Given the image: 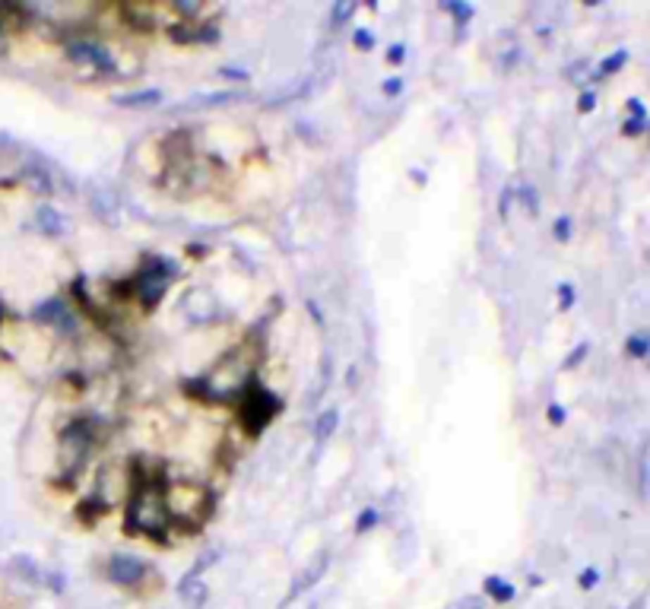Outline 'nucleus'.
<instances>
[{
	"label": "nucleus",
	"mask_w": 650,
	"mask_h": 609,
	"mask_svg": "<svg viewBox=\"0 0 650 609\" xmlns=\"http://www.w3.org/2000/svg\"><path fill=\"white\" fill-rule=\"evenodd\" d=\"M165 467L156 460H137L130 467V488L124 498L121 530L137 539L172 543V514L165 505Z\"/></svg>",
	"instance_id": "nucleus-1"
},
{
	"label": "nucleus",
	"mask_w": 650,
	"mask_h": 609,
	"mask_svg": "<svg viewBox=\"0 0 650 609\" xmlns=\"http://www.w3.org/2000/svg\"><path fill=\"white\" fill-rule=\"evenodd\" d=\"M257 362H261V349L244 340L242 346L229 349L219 362H213L210 371L187 378L181 384V393L204 406H238V400L257 384Z\"/></svg>",
	"instance_id": "nucleus-2"
},
{
	"label": "nucleus",
	"mask_w": 650,
	"mask_h": 609,
	"mask_svg": "<svg viewBox=\"0 0 650 609\" xmlns=\"http://www.w3.org/2000/svg\"><path fill=\"white\" fill-rule=\"evenodd\" d=\"M178 276V264L165 254H143L137 270L124 279V285H118L121 292V304L134 302L143 314H153L162 304V298L168 295V289L175 285Z\"/></svg>",
	"instance_id": "nucleus-3"
},
{
	"label": "nucleus",
	"mask_w": 650,
	"mask_h": 609,
	"mask_svg": "<svg viewBox=\"0 0 650 609\" xmlns=\"http://www.w3.org/2000/svg\"><path fill=\"white\" fill-rule=\"evenodd\" d=\"M105 422L92 412H80L73 416L70 422L61 429V438H58V467H61V479L64 482H73L86 467L89 460L96 457V450L102 448L105 441Z\"/></svg>",
	"instance_id": "nucleus-4"
},
{
	"label": "nucleus",
	"mask_w": 650,
	"mask_h": 609,
	"mask_svg": "<svg viewBox=\"0 0 650 609\" xmlns=\"http://www.w3.org/2000/svg\"><path fill=\"white\" fill-rule=\"evenodd\" d=\"M165 505L172 514V533L194 536L216 511V492L200 479H165Z\"/></svg>",
	"instance_id": "nucleus-5"
},
{
	"label": "nucleus",
	"mask_w": 650,
	"mask_h": 609,
	"mask_svg": "<svg viewBox=\"0 0 650 609\" xmlns=\"http://www.w3.org/2000/svg\"><path fill=\"white\" fill-rule=\"evenodd\" d=\"M67 63L86 80H121L118 76V48L92 35H64L61 42Z\"/></svg>",
	"instance_id": "nucleus-6"
},
{
	"label": "nucleus",
	"mask_w": 650,
	"mask_h": 609,
	"mask_svg": "<svg viewBox=\"0 0 650 609\" xmlns=\"http://www.w3.org/2000/svg\"><path fill=\"white\" fill-rule=\"evenodd\" d=\"M235 410H238V422H242V431L254 438V435H261V431L267 429V425L282 412V397H280V393H273L270 387H263L261 381H257V384L251 387V390L244 393L242 400H238Z\"/></svg>",
	"instance_id": "nucleus-7"
},
{
	"label": "nucleus",
	"mask_w": 650,
	"mask_h": 609,
	"mask_svg": "<svg viewBox=\"0 0 650 609\" xmlns=\"http://www.w3.org/2000/svg\"><path fill=\"white\" fill-rule=\"evenodd\" d=\"M32 321L48 330H58L61 336H77L83 330V317L73 308L70 298H64V295L42 298L39 304H32Z\"/></svg>",
	"instance_id": "nucleus-8"
},
{
	"label": "nucleus",
	"mask_w": 650,
	"mask_h": 609,
	"mask_svg": "<svg viewBox=\"0 0 650 609\" xmlns=\"http://www.w3.org/2000/svg\"><path fill=\"white\" fill-rule=\"evenodd\" d=\"M105 577H108V584H115V587L143 590V584L153 577V568H149V562H143V558H137V555H111L108 562H105Z\"/></svg>",
	"instance_id": "nucleus-9"
},
{
	"label": "nucleus",
	"mask_w": 650,
	"mask_h": 609,
	"mask_svg": "<svg viewBox=\"0 0 650 609\" xmlns=\"http://www.w3.org/2000/svg\"><path fill=\"white\" fill-rule=\"evenodd\" d=\"M165 35L175 44H216L223 32L216 23H175L165 29Z\"/></svg>",
	"instance_id": "nucleus-10"
},
{
	"label": "nucleus",
	"mask_w": 650,
	"mask_h": 609,
	"mask_svg": "<svg viewBox=\"0 0 650 609\" xmlns=\"http://www.w3.org/2000/svg\"><path fill=\"white\" fill-rule=\"evenodd\" d=\"M35 226H39V232L48 235V238H61V235H67L70 222H67V216L61 213L54 203H39V207H35Z\"/></svg>",
	"instance_id": "nucleus-11"
},
{
	"label": "nucleus",
	"mask_w": 650,
	"mask_h": 609,
	"mask_svg": "<svg viewBox=\"0 0 650 609\" xmlns=\"http://www.w3.org/2000/svg\"><path fill=\"white\" fill-rule=\"evenodd\" d=\"M165 102V92L162 89H140V92H124L115 95V105L121 108H156Z\"/></svg>",
	"instance_id": "nucleus-12"
},
{
	"label": "nucleus",
	"mask_w": 650,
	"mask_h": 609,
	"mask_svg": "<svg viewBox=\"0 0 650 609\" xmlns=\"http://www.w3.org/2000/svg\"><path fill=\"white\" fill-rule=\"evenodd\" d=\"M327 565H330V558H327V555H320L314 565H308V568L301 571V577H295L292 593H305L308 587H314V581H320V577L327 574Z\"/></svg>",
	"instance_id": "nucleus-13"
},
{
	"label": "nucleus",
	"mask_w": 650,
	"mask_h": 609,
	"mask_svg": "<svg viewBox=\"0 0 650 609\" xmlns=\"http://www.w3.org/2000/svg\"><path fill=\"white\" fill-rule=\"evenodd\" d=\"M337 429H339V410L337 406H327V410L318 416V422H314V438H318V441H327V438H333Z\"/></svg>",
	"instance_id": "nucleus-14"
},
{
	"label": "nucleus",
	"mask_w": 650,
	"mask_h": 609,
	"mask_svg": "<svg viewBox=\"0 0 650 609\" xmlns=\"http://www.w3.org/2000/svg\"><path fill=\"white\" fill-rule=\"evenodd\" d=\"M485 593H489L495 603H511V600H514L517 590H514V584H508L504 577L489 574V577H485Z\"/></svg>",
	"instance_id": "nucleus-15"
},
{
	"label": "nucleus",
	"mask_w": 650,
	"mask_h": 609,
	"mask_svg": "<svg viewBox=\"0 0 650 609\" xmlns=\"http://www.w3.org/2000/svg\"><path fill=\"white\" fill-rule=\"evenodd\" d=\"M514 197H517V203H520V207L527 209L530 216L539 213V190H536L533 181H520V184H517V187H514Z\"/></svg>",
	"instance_id": "nucleus-16"
},
{
	"label": "nucleus",
	"mask_w": 650,
	"mask_h": 609,
	"mask_svg": "<svg viewBox=\"0 0 650 609\" xmlns=\"http://www.w3.org/2000/svg\"><path fill=\"white\" fill-rule=\"evenodd\" d=\"M625 63H628V51H615V54L603 57V61H599V67H596V73H593V80H606V76L618 73Z\"/></svg>",
	"instance_id": "nucleus-17"
},
{
	"label": "nucleus",
	"mask_w": 650,
	"mask_h": 609,
	"mask_svg": "<svg viewBox=\"0 0 650 609\" xmlns=\"http://www.w3.org/2000/svg\"><path fill=\"white\" fill-rule=\"evenodd\" d=\"M13 571H16V574H23L26 581H32V584L45 581V571H42L29 555H16V558H13Z\"/></svg>",
	"instance_id": "nucleus-18"
},
{
	"label": "nucleus",
	"mask_w": 650,
	"mask_h": 609,
	"mask_svg": "<svg viewBox=\"0 0 650 609\" xmlns=\"http://www.w3.org/2000/svg\"><path fill=\"white\" fill-rule=\"evenodd\" d=\"M625 355H631V359H647L650 355V336L647 333H631L628 340H625Z\"/></svg>",
	"instance_id": "nucleus-19"
},
{
	"label": "nucleus",
	"mask_w": 650,
	"mask_h": 609,
	"mask_svg": "<svg viewBox=\"0 0 650 609\" xmlns=\"http://www.w3.org/2000/svg\"><path fill=\"white\" fill-rule=\"evenodd\" d=\"M377 520H381V511H377L375 505L362 508V511H358V517H356V536H365L368 530H375Z\"/></svg>",
	"instance_id": "nucleus-20"
},
{
	"label": "nucleus",
	"mask_w": 650,
	"mask_h": 609,
	"mask_svg": "<svg viewBox=\"0 0 650 609\" xmlns=\"http://www.w3.org/2000/svg\"><path fill=\"white\" fill-rule=\"evenodd\" d=\"M349 42H352V48H356V51H375L377 35L368 29V25H358V29H352Z\"/></svg>",
	"instance_id": "nucleus-21"
},
{
	"label": "nucleus",
	"mask_w": 650,
	"mask_h": 609,
	"mask_svg": "<svg viewBox=\"0 0 650 609\" xmlns=\"http://www.w3.org/2000/svg\"><path fill=\"white\" fill-rule=\"evenodd\" d=\"M441 10H444V13H451V16L457 19V25H460V29H463V25L470 23L473 16H476V10H473L470 4H457V0H451V4H441Z\"/></svg>",
	"instance_id": "nucleus-22"
},
{
	"label": "nucleus",
	"mask_w": 650,
	"mask_h": 609,
	"mask_svg": "<svg viewBox=\"0 0 650 609\" xmlns=\"http://www.w3.org/2000/svg\"><path fill=\"white\" fill-rule=\"evenodd\" d=\"M352 13H356V4H349V0H339V4H333V10H330V29L346 25L352 19Z\"/></svg>",
	"instance_id": "nucleus-23"
},
{
	"label": "nucleus",
	"mask_w": 650,
	"mask_h": 609,
	"mask_svg": "<svg viewBox=\"0 0 650 609\" xmlns=\"http://www.w3.org/2000/svg\"><path fill=\"white\" fill-rule=\"evenodd\" d=\"M571 232H574L571 216H558V219L552 222V238L555 241H571Z\"/></svg>",
	"instance_id": "nucleus-24"
},
{
	"label": "nucleus",
	"mask_w": 650,
	"mask_h": 609,
	"mask_svg": "<svg viewBox=\"0 0 650 609\" xmlns=\"http://www.w3.org/2000/svg\"><path fill=\"white\" fill-rule=\"evenodd\" d=\"M403 89H406V80H403V76H387V80L381 82V95H387V99H396Z\"/></svg>",
	"instance_id": "nucleus-25"
},
{
	"label": "nucleus",
	"mask_w": 650,
	"mask_h": 609,
	"mask_svg": "<svg viewBox=\"0 0 650 609\" xmlns=\"http://www.w3.org/2000/svg\"><path fill=\"white\" fill-rule=\"evenodd\" d=\"M546 419H549V425H555V429H561V425L568 422V412H565V406H561V403H549V406H546Z\"/></svg>",
	"instance_id": "nucleus-26"
},
{
	"label": "nucleus",
	"mask_w": 650,
	"mask_h": 609,
	"mask_svg": "<svg viewBox=\"0 0 650 609\" xmlns=\"http://www.w3.org/2000/svg\"><path fill=\"white\" fill-rule=\"evenodd\" d=\"M587 352H590V343H580L577 349H571V352H568V359L561 362V368H565V371H571L574 365H580V362H584Z\"/></svg>",
	"instance_id": "nucleus-27"
},
{
	"label": "nucleus",
	"mask_w": 650,
	"mask_h": 609,
	"mask_svg": "<svg viewBox=\"0 0 650 609\" xmlns=\"http://www.w3.org/2000/svg\"><path fill=\"white\" fill-rule=\"evenodd\" d=\"M647 130V118H628L622 124V133L625 137H641V133Z\"/></svg>",
	"instance_id": "nucleus-28"
},
{
	"label": "nucleus",
	"mask_w": 650,
	"mask_h": 609,
	"mask_svg": "<svg viewBox=\"0 0 650 609\" xmlns=\"http://www.w3.org/2000/svg\"><path fill=\"white\" fill-rule=\"evenodd\" d=\"M555 292H558V308L561 311L571 308V304H574V285L571 283H558V289H555Z\"/></svg>",
	"instance_id": "nucleus-29"
},
{
	"label": "nucleus",
	"mask_w": 650,
	"mask_h": 609,
	"mask_svg": "<svg viewBox=\"0 0 650 609\" xmlns=\"http://www.w3.org/2000/svg\"><path fill=\"white\" fill-rule=\"evenodd\" d=\"M403 61H406V44H403V42L390 44V48H387V63H390V67H400Z\"/></svg>",
	"instance_id": "nucleus-30"
},
{
	"label": "nucleus",
	"mask_w": 650,
	"mask_h": 609,
	"mask_svg": "<svg viewBox=\"0 0 650 609\" xmlns=\"http://www.w3.org/2000/svg\"><path fill=\"white\" fill-rule=\"evenodd\" d=\"M593 108H596V92L587 89V92H580V99H577V111L587 114V111H593Z\"/></svg>",
	"instance_id": "nucleus-31"
},
{
	"label": "nucleus",
	"mask_w": 650,
	"mask_h": 609,
	"mask_svg": "<svg viewBox=\"0 0 650 609\" xmlns=\"http://www.w3.org/2000/svg\"><path fill=\"white\" fill-rule=\"evenodd\" d=\"M596 581H599V571H596V568H584V571H580V577H577V584H580L584 590L596 587Z\"/></svg>",
	"instance_id": "nucleus-32"
},
{
	"label": "nucleus",
	"mask_w": 650,
	"mask_h": 609,
	"mask_svg": "<svg viewBox=\"0 0 650 609\" xmlns=\"http://www.w3.org/2000/svg\"><path fill=\"white\" fill-rule=\"evenodd\" d=\"M625 108H628L631 118H647V108H644L641 99H628V105H625Z\"/></svg>",
	"instance_id": "nucleus-33"
},
{
	"label": "nucleus",
	"mask_w": 650,
	"mask_h": 609,
	"mask_svg": "<svg viewBox=\"0 0 650 609\" xmlns=\"http://www.w3.org/2000/svg\"><path fill=\"white\" fill-rule=\"evenodd\" d=\"M511 197H514V187H508L501 197H498V213H501V216H508V209H511Z\"/></svg>",
	"instance_id": "nucleus-34"
},
{
	"label": "nucleus",
	"mask_w": 650,
	"mask_h": 609,
	"mask_svg": "<svg viewBox=\"0 0 650 609\" xmlns=\"http://www.w3.org/2000/svg\"><path fill=\"white\" fill-rule=\"evenodd\" d=\"M219 76H225V80H248V73L238 70V67H223L219 70Z\"/></svg>",
	"instance_id": "nucleus-35"
},
{
	"label": "nucleus",
	"mask_w": 650,
	"mask_h": 609,
	"mask_svg": "<svg viewBox=\"0 0 650 609\" xmlns=\"http://www.w3.org/2000/svg\"><path fill=\"white\" fill-rule=\"evenodd\" d=\"M346 387H349V390H356V387H358V368L356 365L346 371Z\"/></svg>",
	"instance_id": "nucleus-36"
},
{
	"label": "nucleus",
	"mask_w": 650,
	"mask_h": 609,
	"mask_svg": "<svg viewBox=\"0 0 650 609\" xmlns=\"http://www.w3.org/2000/svg\"><path fill=\"white\" fill-rule=\"evenodd\" d=\"M0 330H4V304H0Z\"/></svg>",
	"instance_id": "nucleus-37"
},
{
	"label": "nucleus",
	"mask_w": 650,
	"mask_h": 609,
	"mask_svg": "<svg viewBox=\"0 0 650 609\" xmlns=\"http://www.w3.org/2000/svg\"><path fill=\"white\" fill-rule=\"evenodd\" d=\"M647 130H650V124H647Z\"/></svg>",
	"instance_id": "nucleus-38"
}]
</instances>
